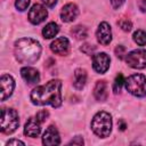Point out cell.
I'll return each mask as SVG.
<instances>
[{
  "label": "cell",
  "instance_id": "44dd1931",
  "mask_svg": "<svg viewBox=\"0 0 146 146\" xmlns=\"http://www.w3.org/2000/svg\"><path fill=\"white\" fill-rule=\"evenodd\" d=\"M124 83V79H123V75L120 73L116 78H115V81H114V86H113V91L115 94H117L119 91H121V88H122V84Z\"/></svg>",
  "mask_w": 146,
  "mask_h": 146
},
{
  "label": "cell",
  "instance_id": "d4e9b609",
  "mask_svg": "<svg viewBox=\"0 0 146 146\" xmlns=\"http://www.w3.org/2000/svg\"><path fill=\"white\" fill-rule=\"evenodd\" d=\"M94 50H95V46H92V44H88V43H86V44H83V46L81 47V51L84 52L86 55H90Z\"/></svg>",
  "mask_w": 146,
  "mask_h": 146
},
{
  "label": "cell",
  "instance_id": "52a82bcc",
  "mask_svg": "<svg viewBox=\"0 0 146 146\" xmlns=\"http://www.w3.org/2000/svg\"><path fill=\"white\" fill-rule=\"evenodd\" d=\"M110 57L105 52H98L92 57V67L97 73H105L110 67Z\"/></svg>",
  "mask_w": 146,
  "mask_h": 146
},
{
  "label": "cell",
  "instance_id": "1f68e13d",
  "mask_svg": "<svg viewBox=\"0 0 146 146\" xmlns=\"http://www.w3.org/2000/svg\"><path fill=\"white\" fill-rule=\"evenodd\" d=\"M125 129V124L123 123V122H121V124H120V130H124Z\"/></svg>",
  "mask_w": 146,
  "mask_h": 146
},
{
  "label": "cell",
  "instance_id": "2e32d148",
  "mask_svg": "<svg viewBox=\"0 0 146 146\" xmlns=\"http://www.w3.org/2000/svg\"><path fill=\"white\" fill-rule=\"evenodd\" d=\"M94 95L95 98L99 102H104L106 100L107 96H108V88H107V83L105 81H98L95 86L94 89Z\"/></svg>",
  "mask_w": 146,
  "mask_h": 146
},
{
  "label": "cell",
  "instance_id": "f1b7e54d",
  "mask_svg": "<svg viewBox=\"0 0 146 146\" xmlns=\"http://www.w3.org/2000/svg\"><path fill=\"white\" fill-rule=\"evenodd\" d=\"M138 7H139V9H140L141 11L146 13V0H139Z\"/></svg>",
  "mask_w": 146,
  "mask_h": 146
},
{
  "label": "cell",
  "instance_id": "7402d4cb",
  "mask_svg": "<svg viewBox=\"0 0 146 146\" xmlns=\"http://www.w3.org/2000/svg\"><path fill=\"white\" fill-rule=\"evenodd\" d=\"M29 5H30V0H16V2H15L16 8L21 11H24L29 7Z\"/></svg>",
  "mask_w": 146,
  "mask_h": 146
},
{
  "label": "cell",
  "instance_id": "f546056e",
  "mask_svg": "<svg viewBox=\"0 0 146 146\" xmlns=\"http://www.w3.org/2000/svg\"><path fill=\"white\" fill-rule=\"evenodd\" d=\"M7 145L9 146V145H25L23 141H21V140H17V139H11V140H9V141H7Z\"/></svg>",
  "mask_w": 146,
  "mask_h": 146
},
{
  "label": "cell",
  "instance_id": "5b68a950",
  "mask_svg": "<svg viewBox=\"0 0 146 146\" xmlns=\"http://www.w3.org/2000/svg\"><path fill=\"white\" fill-rule=\"evenodd\" d=\"M19 125L18 113L13 108L1 110V131L3 133H13Z\"/></svg>",
  "mask_w": 146,
  "mask_h": 146
},
{
  "label": "cell",
  "instance_id": "8fae6325",
  "mask_svg": "<svg viewBox=\"0 0 146 146\" xmlns=\"http://www.w3.org/2000/svg\"><path fill=\"white\" fill-rule=\"evenodd\" d=\"M41 132V122L36 117H30L24 127V135L27 137L35 138Z\"/></svg>",
  "mask_w": 146,
  "mask_h": 146
},
{
  "label": "cell",
  "instance_id": "9c48e42d",
  "mask_svg": "<svg viewBox=\"0 0 146 146\" xmlns=\"http://www.w3.org/2000/svg\"><path fill=\"white\" fill-rule=\"evenodd\" d=\"M96 35H97V40L100 44L107 46L112 41V31H111L110 24L106 22H102L97 29Z\"/></svg>",
  "mask_w": 146,
  "mask_h": 146
},
{
  "label": "cell",
  "instance_id": "ac0fdd59",
  "mask_svg": "<svg viewBox=\"0 0 146 146\" xmlns=\"http://www.w3.org/2000/svg\"><path fill=\"white\" fill-rule=\"evenodd\" d=\"M58 31H59L58 25H57L56 23H54V22H50V23H48V24L43 27L42 34H43V36H44L46 39H51V38H54V36L58 33Z\"/></svg>",
  "mask_w": 146,
  "mask_h": 146
},
{
  "label": "cell",
  "instance_id": "ffe728a7",
  "mask_svg": "<svg viewBox=\"0 0 146 146\" xmlns=\"http://www.w3.org/2000/svg\"><path fill=\"white\" fill-rule=\"evenodd\" d=\"M72 34L78 39V40H82V39H86L88 36V32H87V29L83 27V26H75L73 30H72Z\"/></svg>",
  "mask_w": 146,
  "mask_h": 146
},
{
  "label": "cell",
  "instance_id": "3957f363",
  "mask_svg": "<svg viewBox=\"0 0 146 146\" xmlns=\"http://www.w3.org/2000/svg\"><path fill=\"white\" fill-rule=\"evenodd\" d=\"M91 129L98 137H107L112 130V117L107 112H98L91 121Z\"/></svg>",
  "mask_w": 146,
  "mask_h": 146
},
{
  "label": "cell",
  "instance_id": "6da1fadb",
  "mask_svg": "<svg viewBox=\"0 0 146 146\" xmlns=\"http://www.w3.org/2000/svg\"><path fill=\"white\" fill-rule=\"evenodd\" d=\"M62 82L59 80H51L43 86L34 88L31 92V100L34 105L44 106L51 105L59 107L62 104Z\"/></svg>",
  "mask_w": 146,
  "mask_h": 146
},
{
  "label": "cell",
  "instance_id": "83f0119b",
  "mask_svg": "<svg viewBox=\"0 0 146 146\" xmlns=\"http://www.w3.org/2000/svg\"><path fill=\"white\" fill-rule=\"evenodd\" d=\"M123 2H124V0H111V3L113 6V8H115V9L121 7L123 5Z\"/></svg>",
  "mask_w": 146,
  "mask_h": 146
},
{
  "label": "cell",
  "instance_id": "7c38bea8",
  "mask_svg": "<svg viewBox=\"0 0 146 146\" xmlns=\"http://www.w3.org/2000/svg\"><path fill=\"white\" fill-rule=\"evenodd\" d=\"M50 49L52 52H55L57 55H66L70 49V42H68L67 38H65V36L57 38L55 41L51 42Z\"/></svg>",
  "mask_w": 146,
  "mask_h": 146
},
{
  "label": "cell",
  "instance_id": "8992f818",
  "mask_svg": "<svg viewBox=\"0 0 146 146\" xmlns=\"http://www.w3.org/2000/svg\"><path fill=\"white\" fill-rule=\"evenodd\" d=\"M125 63L132 68L146 67V50L137 49V50L130 51L125 56Z\"/></svg>",
  "mask_w": 146,
  "mask_h": 146
},
{
  "label": "cell",
  "instance_id": "ba28073f",
  "mask_svg": "<svg viewBox=\"0 0 146 146\" xmlns=\"http://www.w3.org/2000/svg\"><path fill=\"white\" fill-rule=\"evenodd\" d=\"M47 15H48L47 9L42 5L35 3V5L32 6V8L29 11V19L32 24L36 25V24L42 23L47 18Z\"/></svg>",
  "mask_w": 146,
  "mask_h": 146
},
{
  "label": "cell",
  "instance_id": "9a60e30c",
  "mask_svg": "<svg viewBox=\"0 0 146 146\" xmlns=\"http://www.w3.org/2000/svg\"><path fill=\"white\" fill-rule=\"evenodd\" d=\"M21 75L29 84H34V83H38L40 81L39 72L33 67H29V66L23 67L21 70Z\"/></svg>",
  "mask_w": 146,
  "mask_h": 146
},
{
  "label": "cell",
  "instance_id": "4fadbf2b",
  "mask_svg": "<svg viewBox=\"0 0 146 146\" xmlns=\"http://www.w3.org/2000/svg\"><path fill=\"white\" fill-rule=\"evenodd\" d=\"M42 143H43V145H49V146L60 144L59 133L54 125H50L47 128V130L44 131L43 137H42Z\"/></svg>",
  "mask_w": 146,
  "mask_h": 146
},
{
  "label": "cell",
  "instance_id": "7a4b0ae2",
  "mask_svg": "<svg viewBox=\"0 0 146 146\" xmlns=\"http://www.w3.org/2000/svg\"><path fill=\"white\" fill-rule=\"evenodd\" d=\"M14 54L18 63L30 65L39 59L41 55V46L32 38H22L15 42Z\"/></svg>",
  "mask_w": 146,
  "mask_h": 146
},
{
  "label": "cell",
  "instance_id": "30bf717a",
  "mask_svg": "<svg viewBox=\"0 0 146 146\" xmlns=\"http://www.w3.org/2000/svg\"><path fill=\"white\" fill-rule=\"evenodd\" d=\"M0 84H1V100L5 102L13 94L14 88H15V81L10 75L3 74L1 75Z\"/></svg>",
  "mask_w": 146,
  "mask_h": 146
},
{
  "label": "cell",
  "instance_id": "e0dca14e",
  "mask_svg": "<svg viewBox=\"0 0 146 146\" xmlns=\"http://www.w3.org/2000/svg\"><path fill=\"white\" fill-rule=\"evenodd\" d=\"M87 81V73L82 68H78L74 72V80H73V84L78 90H81Z\"/></svg>",
  "mask_w": 146,
  "mask_h": 146
},
{
  "label": "cell",
  "instance_id": "5bb4252c",
  "mask_svg": "<svg viewBox=\"0 0 146 146\" xmlns=\"http://www.w3.org/2000/svg\"><path fill=\"white\" fill-rule=\"evenodd\" d=\"M78 15H79V9H78L76 5H74V3L65 5L60 11V18L63 22H66V23L73 22Z\"/></svg>",
  "mask_w": 146,
  "mask_h": 146
},
{
  "label": "cell",
  "instance_id": "d6986e66",
  "mask_svg": "<svg viewBox=\"0 0 146 146\" xmlns=\"http://www.w3.org/2000/svg\"><path fill=\"white\" fill-rule=\"evenodd\" d=\"M133 41L139 44V46H145L146 44V32L143 30H137L133 33Z\"/></svg>",
  "mask_w": 146,
  "mask_h": 146
},
{
  "label": "cell",
  "instance_id": "4dcf8cb0",
  "mask_svg": "<svg viewBox=\"0 0 146 146\" xmlns=\"http://www.w3.org/2000/svg\"><path fill=\"white\" fill-rule=\"evenodd\" d=\"M44 3H46V6H48V7H54L55 5H56V2H57V0H42Z\"/></svg>",
  "mask_w": 146,
  "mask_h": 146
},
{
  "label": "cell",
  "instance_id": "277c9868",
  "mask_svg": "<svg viewBox=\"0 0 146 146\" xmlns=\"http://www.w3.org/2000/svg\"><path fill=\"white\" fill-rule=\"evenodd\" d=\"M124 84L127 90L136 96V97H144L146 96V78L143 74H132L127 80H124Z\"/></svg>",
  "mask_w": 146,
  "mask_h": 146
},
{
  "label": "cell",
  "instance_id": "484cf974",
  "mask_svg": "<svg viewBox=\"0 0 146 146\" xmlns=\"http://www.w3.org/2000/svg\"><path fill=\"white\" fill-rule=\"evenodd\" d=\"M115 55H116L120 59H122L123 56L125 55V48H124L123 46H117V47L115 48Z\"/></svg>",
  "mask_w": 146,
  "mask_h": 146
},
{
  "label": "cell",
  "instance_id": "603a6c76",
  "mask_svg": "<svg viewBox=\"0 0 146 146\" xmlns=\"http://www.w3.org/2000/svg\"><path fill=\"white\" fill-rule=\"evenodd\" d=\"M119 25H120V27H121L123 31H125V32H129V31L131 30V27H132L131 22L128 21V19H125V18L121 19V21L119 22Z\"/></svg>",
  "mask_w": 146,
  "mask_h": 146
},
{
  "label": "cell",
  "instance_id": "4316f807",
  "mask_svg": "<svg viewBox=\"0 0 146 146\" xmlns=\"http://www.w3.org/2000/svg\"><path fill=\"white\" fill-rule=\"evenodd\" d=\"M71 145H82L83 144V139L82 137H75V139H72L70 141Z\"/></svg>",
  "mask_w": 146,
  "mask_h": 146
},
{
  "label": "cell",
  "instance_id": "cb8c5ba5",
  "mask_svg": "<svg viewBox=\"0 0 146 146\" xmlns=\"http://www.w3.org/2000/svg\"><path fill=\"white\" fill-rule=\"evenodd\" d=\"M48 116H49V113H48V111H46V110L38 112V113H36V115H35V117H36L41 123H43V122L47 120V117H48Z\"/></svg>",
  "mask_w": 146,
  "mask_h": 146
}]
</instances>
